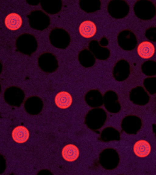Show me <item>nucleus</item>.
I'll list each match as a JSON object with an SVG mask.
<instances>
[{
  "mask_svg": "<svg viewBox=\"0 0 156 175\" xmlns=\"http://www.w3.org/2000/svg\"><path fill=\"white\" fill-rule=\"evenodd\" d=\"M16 46L20 53L28 56L31 55L36 50L38 46L37 40L32 34L25 33L16 39Z\"/></svg>",
  "mask_w": 156,
  "mask_h": 175,
  "instance_id": "nucleus-1",
  "label": "nucleus"
},
{
  "mask_svg": "<svg viewBox=\"0 0 156 175\" xmlns=\"http://www.w3.org/2000/svg\"><path fill=\"white\" fill-rule=\"evenodd\" d=\"M78 60L80 64L85 68L92 67L96 62L95 57L93 54L89 49L86 48L79 52Z\"/></svg>",
  "mask_w": 156,
  "mask_h": 175,
  "instance_id": "nucleus-12",
  "label": "nucleus"
},
{
  "mask_svg": "<svg viewBox=\"0 0 156 175\" xmlns=\"http://www.w3.org/2000/svg\"><path fill=\"white\" fill-rule=\"evenodd\" d=\"M135 51L138 56L144 59L152 57L156 51V43L145 39L140 41Z\"/></svg>",
  "mask_w": 156,
  "mask_h": 175,
  "instance_id": "nucleus-5",
  "label": "nucleus"
},
{
  "mask_svg": "<svg viewBox=\"0 0 156 175\" xmlns=\"http://www.w3.org/2000/svg\"><path fill=\"white\" fill-rule=\"evenodd\" d=\"M103 97L104 106L108 111L113 113L120 111L121 105L115 92L112 90L107 91L104 93Z\"/></svg>",
  "mask_w": 156,
  "mask_h": 175,
  "instance_id": "nucleus-8",
  "label": "nucleus"
},
{
  "mask_svg": "<svg viewBox=\"0 0 156 175\" xmlns=\"http://www.w3.org/2000/svg\"><path fill=\"white\" fill-rule=\"evenodd\" d=\"M84 98L87 104L91 107L100 106L103 104V96L98 89H92L88 91L85 95Z\"/></svg>",
  "mask_w": 156,
  "mask_h": 175,
  "instance_id": "nucleus-11",
  "label": "nucleus"
},
{
  "mask_svg": "<svg viewBox=\"0 0 156 175\" xmlns=\"http://www.w3.org/2000/svg\"><path fill=\"white\" fill-rule=\"evenodd\" d=\"M27 16L30 26L33 29L43 30L47 29L50 25L49 16L40 10L32 11Z\"/></svg>",
  "mask_w": 156,
  "mask_h": 175,
  "instance_id": "nucleus-3",
  "label": "nucleus"
},
{
  "mask_svg": "<svg viewBox=\"0 0 156 175\" xmlns=\"http://www.w3.org/2000/svg\"><path fill=\"white\" fill-rule=\"evenodd\" d=\"M3 97L5 101L9 104H21L25 97L24 91L20 88L12 86L5 90Z\"/></svg>",
  "mask_w": 156,
  "mask_h": 175,
  "instance_id": "nucleus-6",
  "label": "nucleus"
},
{
  "mask_svg": "<svg viewBox=\"0 0 156 175\" xmlns=\"http://www.w3.org/2000/svg\"><path fill=\"white\" fill-rule=\"evenodd\" d=\"M22 19L18 14L15 13L9 14L6 17L5 23L9 29L15 30L19 29L22 24Z\"/></svg>",
  "mask_w": 156,
  "mask_h": 175,
  "instance_id": "nucleus-15",
  "label": "nucleus"
},
{
  "mask_svg": "<svg viewBox=\"0 0 156 175\" xmlns=\"http://www.w3.org/2000/svg\"><path fill=\"white\" fill-rule=\"evenodd\" d=\"M126 2L125 1L120 0H110L108 2L107 9L109 15L115 19H120L126 15L123 13L124 4Z\"/></svg>",
  "mask_w": 156,
  "mask_h": 175,
  "instance_id": "nucleus-10",
  "label": "nucleus"
},
{
  "mask_svg": "<svg viewBox=\"0 0 156 175\" xmlns=\"http://www.w3.org/2000/svg\"><path fill=\"white\" fill-rule=\"evenodd\" d=\"M99 43L101 46H106L108 45V41L106 37L103 36L101 39Z\"/></svg>",
  "mask_w": 156,
  "mask_h": 175,
  "instance_id": "nucleus-19",
  "label": "nucleus"
},
{
  "mask_svg": "<svg viewBox=\"0 0 156 175\" xmlns=\"http://www.w3.org/2000/svg\"><path fill=\"white\" fill-rule=\"evenodd\" d=\"M51 44L58 48L65 49L68 47L71 41L69 34L62 28L55 27L52 29L49 35Z\"/></svg>",
  "mask_w": 156,
  "mask_h": 175,
  "instance_id": "nucleus-2",
  "label": "nucleus"
},
{
  "mask_svg": "<svg viewBox=\"0 0 156 175\" xmlns=\"http://www.w3.org/2000/svg\"><path fill=\"white\" fill-rule=\"evenodd\" d=\"M96 27L92 22L86 20L80 24L79 31L80 34L85 38L92 37L96 32Z\"/></svg>",
  "mask_w": 156,
  "mask_h": 175,
  "instance_id": "nucleus-13",
  "label": "nucleus"
},
{
  "mask_svg": "<svg viewBox=\"0 0 156 175\" xmlns=\"http://www.w3.org/2000/svg\"><path fill=\"white\" fill-rule=\"evenodd\" d=\"M29 136L28 130L23 126L16 127L12 132V137L13 140L18 143H23L26 141Z\"/></svg>",
  "mask_w": 156,
  "mask_h": 175,
  "instance_id": "nucleus-18",
  "label": "nucleus"
},
{
  "mask_svg": "<svg viewBox=\"0 0 156 175\" xmlns=\"http://www.w3.org/2000/svg\"><path fill=\"white\" fill-rule=\"evenodd\" d=\"M130 72L129 63L124 59H121L116 62L113 67V76L116 81H122L127 79Z\"/></svg>",
  "mask_w": 156,
  "mask_h": 175,
  "instance_id": "nucleus-7",
  "label": "nucleus"
},
{
  "mask_svg": "<svg viewBox=\"0 0 156 175\" xmlns=\"http://www.w3.org/2000/svg\"><path fill=\"white\" fill-rule=\"evenodd\" d=\"M37 61L39 68L46 73H52L56 71L58 67L56 57L50 53L45 52L41 54Z\"/></svg>",
  "mask_w": 156,
  "mask_h": 175,
  "instance_id": "nucleus-4",
  "label": "nucleus"
},
{
  "mask_svg": "<svg viewBox=\"0 0 156 175\" xmlns=\"http://www.w3.org/2000/svg\"><path fill=\"white\" fill-rule=\"evenodd\" d=\"M88 47L95 57L100 60H106L110 56V50L106 47L101 46L96 40H90L88 43Z\"/></svg>",
  "mask_w": 156,
  "mask_h": 175,
  "instance_id": "nucleus-9",
  "label": "nucleus"
},
{
  "mask_svg": "<svg viewBox=\"0 0 156 175\" xmlns=\"http://www.w3.org/2000/svg\"><path fill=\"white\" fill-rule=\"evenodd\" d=\"M40 3L42 9L47 13L51 14L59 12L62 6V2L61 0L43 1Z\"/></svg>",
  "mask_w": 156,
  "mask_h": 175,
  "instance_id": "nucleus-16",
  "label": "nucleus"
},
{
  "mask_svg": "<svg viewBox=\"0 0 156 175\" xmlns=\"http://www.w3.org/2000/svg\"><path fill=\"white\" fill-rule=\"evenodd\" d=\"M79 5L83 10L88 13L95 12L101 9L100 0H80Z\"/></svg>",
  "mask_w": 156,
  "mask_h": 175,
  "instance_id": "nucleus-17",
  "label": "nucleus"
},
{
  "mask_svg": "<svg viewBox=\"0 0 156 175\" xmlns=\"http://www.w3.org/2000/svg\"><path fill=\"white\" fill-rule=\"evenodd\" d=\"M55 102L58 107L63 109H66L69 108L72 103V97L68 92L61 91L56 95Z\"/></svg>",
  "mask_w": 156,
  "mask_h": 175,
  "instance_id": "nucleus-14",
  "label": "nucleus"
}]
</instances>
